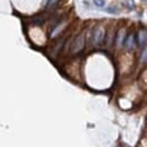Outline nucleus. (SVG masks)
I'll list each match as a JSON object with an SVG mask.
<instances>
[{
	"mask_svg": "<svg viewBox=\"0 0 147 147\" xmlns=\"http://www.w3.org/2000/svg\"><path fill=\"white\" fill-rule=\"evenodd\" d=\"M107 11L108 13H118V9L115 8V7H109V8H107Z\"/></svg>",
	"mask_w": 147,
	"mask_h": 147,
	"instance_id": "7",
	"label": "nucleus"
},
{
	"mask_svg": "<svg viewBox=\"0 0 147 147\" xmlns=\"http://www.w3.org/2000/svg\"><path fill=\"white\" fill-rule=\"evenodd\" d=\"M103 37H104V28L102 26H97L93 33V44L94 45L101 44V42L103 41Z\"/></svg>",
	"mask_w": 147,
	"mask_h": 147,
	"instance_id": "2",
	"label": "nucleus"
},
{
	"mask_svg": "<svg viewBox=\"0 0 147 147\" xmlns=\"http://www.w3.org/2000/svg\"><path fill=\"white\" fill-rule=\"evenodd\" d=\"M94 3H95V6H97V7H103V6L105 5V1H104V0H94Z\"/></svg>",
	"mask_w": 147,
	"mask_h": 147,
	"instance_id": "5",
	"label": "nucleus"
},
{
	"mask_svg": "<svg viewBox=\"0 0 147 147\" xmlns=\"http://www.w3.org/2000/svg\"><path fill=\"white\" fill-rule=\"evenodd\" d=\"M84 45H85V33H82L75 38L73 47H71V52L73 53H78L79 51L83 50Z\"/></svg>",
	"mask_w": 147,
	"mask_h": 147,
	"instance_id": "1",
	"label": "nucleus"
},
{
	"mask_svg": "<svg viewBox=\"0 0 147 147\" xmlns=\"http://www.w3.org/2000/svg\"><path fill=\"white\" fill-rule=\"evenodd\" d=\"M146 59H147V51H146V49L143 51V55L140 57V61L142 62H146Z\"/></svg>",
	"mask_w": 147,
	"mask_h": 147,
	"instance_id": "6",
	"label": "nucleus"
},
{
	"mask_svg": "<svg viewBox=\"0 0 147 147\" xmlns=\"http://www.w3.org/2000/svg\"><path fill=\"white\" fill-rule=\"evenodd\" d=\"M125 45H126L128 49H132V48H134V35H129L128 38H127L126 42H125Z\"/></svg>",
	"mask_w": 147,
	"mask_h": 147,
	"instance_id": "4",
	"label": "nucleus"
},
{
	"mask_svg": "<svg viewBox=\"0 0 147 147\" xmlns=\"http://www.w3.org/2000/svg\"><path fill=\"white\" fill-rule=\"evenodd\" d=\"M146 40H147L146 31H140L139 34H138V43L140 45H145L146 44Z\"/></svg>",
	"mask_w": 147,
	"mask_h": 147,
	"instance_id": "3",
	"label": "nucleus"
}]
</instances>
